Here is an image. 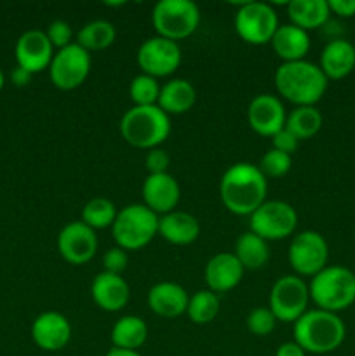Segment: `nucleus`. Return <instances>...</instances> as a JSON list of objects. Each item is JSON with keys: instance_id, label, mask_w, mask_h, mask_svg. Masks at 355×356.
Masks as SVG:
<instances>
[{"instance_id": "1", "label": "nucleus", "mask_w": 355, "mask_h": 356, "mask_svg": "<svg viewBox=\"0 0 355 356\" xmlns=\"http://www.w3.org/2000/svg\"><path fill=\"white\" fill-rule=\"evenodd\" d=\"M267 177L258 165L239 162L230 165L219 181L223 205L235 216H251L267 202Z\"/></svg>"}, {"instance_id": "2", "label": "nucleus", "mask_w": 355, "mask_h": 356, "mask_svg": "<svg viewBox=\"0 0 355 356\" xmlns=\"http://www.w3.org/2000/svg\"><path fill=\"white\" fill-rule=\"evenodd\" d=\"M275 87L289 103L296 106H313L326 94L327 79L320 66L301 59L278 66L275 72Z\"/></svg>"}, {"instance_id": "3", "label": "nucleus", "mask_w": 355, "mask_h": 356, "mask_svg": "<svg viewBox=\"0 0 355 356\" xmlns=\"http://www.w3.org/2000/svg\"><path fill=\"white\" fill-rule=\"evenodd\" d=\"M347 329L336 313L310 309L294 322V343L305 353L326 355L343 344Z\"/></svg>"}, {"instance_id": "4", "label": "nucleus", "mask_w": 355, "mask_h": 356, "mask_svg": "<svg viewBox=\"0 0 355 356\" xmlns=\"http://www.w3.org/2000/svg\"><path fill=\"white\" fill-rule=\"evenodd\" d=\"M171 132L169 115L159 106H132L120 120V134L131 146L139 149L159 148Z\"/></svg>"}, {"instance_id": "5", "label": "nucleus", "mask_w": 355, "mask_h": 356, "mask_svg": "<svg viewBox=\"0 0 355 356\" xmlns=\"http://www.w3.org/2000/svg\"><path fill=\"white\" fill-rule=\"evenodd\" d=\"M308 292L317 308L338 315L355 302V273L343 266H326L312 277Z\"/></svg>"}, {"instance_id": "6", "label": "nucleus", "mask_w": 355, "mask_h": 356, "mask_svg": "<svg viewBox=\"0 0 355 356\" xmlns=\"http://www.w3.org/2000/svg\"><path fill=\"white\" fill-rule=\"evenodd\" d=\"M159 233V216L145 204H131L122 209L111 226L117 247L127 250H139L148 245Z\"/></svg>"}, {"instance_id": "7", "label": "nucleus", "mask_w": 355, "mask_h": 356, "mask_svg": "<svg viewBox=\"0 0 355 356\" xmlns=\"http://www.w3.org/2000/svg\"><path fill=\"white\" fill-rule=\"evenodd\" d=\"M157 35L167 40H183L195 33L200 23V10L191 0H160L152 13Z\"/></svg>"}, {"instance_id": "8", "label": "nucleus", "mask_w": 355, "mask_h": 356, "mask_svg": "<svg viewBox=\"0 0 355 356\" xmlns=\"http://www.w3.org/2000/svg\"><path fill=\"white\" fill-rule=\"evenodd\" d=\"M310 292L303 278L296 275H285L274 284L268 299V308L274 313L277 322L294 323L308 309Z\"/></svg>"}, {"instance_id": "9", "label": "nucleus", "mask_w": 355, "mask_h": 356, "mask_svg": "<svg viewBox=\"0 0 355 356\" xmlns=\"http://www.w3.org/2000/svg\"><path fill=\"white\" fill-rule=\"evenodd\" d=\"M277 28V13L270 3L244 2L235 14V30L247 44H268L274 38Z\"/></svg>"}, {"instance_id": "10", "label": "nucleus", "mask_w": 355, "mask_h": 356, "mask_svg": "<svg viewBox=\"0 0 355 356\" xmlns=\"http://www.w3.org/2000/svg\"><path fill=\"white\" fill-rule=\"evenodd\" d=\"M251 218V232L263 240H284L296 229L298 214L287 202L270 200L256 209Z\"/></svg>"}, {"instance_id": "11", "label": "nucleus", "mask_w": 355, "mask_h": 356, "mask_svg": "<svg viewBox=\"0 0 355 356\" xmlns=\"http://www.w3.org/2000/svg\"><path fill=\"white\" fill-rule=\"evenodd\" d=\"M289 264L299 277H315L327 266L329 247L320 233L301 232L289 245Z\"/></svg>"}, {"instance_id": "12", "label": "nucleus", "mask_w": 355, "mask_h": 356, "mask_svg": "<svg viewBox=\"0 0 355 356\" xmlns=\"http://www.w3.org/2000/svg\"><path fill=\"white\" fill-rule=\"evenodd\" d=\"M90 72V56L77 42L59 49L49 66L52 83L61 90H73L86 82Z\"/></svg>"}, {"instance_id": "13", "label": "nucleus", "mask_w": 355, "mask_h": 356, "mask_svg": "<svg viewBox=\"0 0 355 356\" xmlns=\"http://www.w3.org/2000/svg\"><path fill=\"white\" fill-rule=\"evenodd\" d=\"M138 65L145 75L159 76L173 75L181 65V49L178 42L162 37H152L143 42L138 49Z\"/></svg>"}, {"instance_id": "14", "label": "nucleus", "mask_w": 355, "mask_h": 356, "mask_svg": "<svg viewBox=\"0 0 355 356\" xmlns=\"http://www.w3.org/2000/svg\"><path fill=\"white\" fill-rule=\"evenodd\" d=\"M58 250L66 263L75 266L89 263L97 250L96 232L82 221L70 222L59 232Z\"/></svg>"}, {"instance_id": "15", "label": "nucleus", "mask_w": 355, "mask_h": 356, "mask_svg": "<svg viewBox=\"0 0 355 356\" xmlns=\"http://www.w3.org/2000/svg\"><path fill=\"white\" fill-rule=\"evenodd\" d=\"M52 49L54 47H52V44L49 42L45 31H24V33L17 38L16 49H14L17 66L26 70V72H30L31 75L44 72V70H47L49 66H51L52 58H54Z\"/></svg>"}, {"instance_id": "16", "label": "nucleus", "mask_w": 355, "mask_h": 356, "mask_svg": "<svg viewBox=\"0 0 355 356\" xmlns=\"http://www.w3.org/2000/svg\"><path fill=\"white\" fill-rule=\"evenodd\" d=\"M285 118L287 115H285L284 104L271 94H260L251 101L247 108V122L251 129L256 134L267 136V138H271L285 127Z\"/></svg>"}, {"instance_id": "17", "label": "nucleus", "mask_w": 355, "mask_h": 356, "mask_svg": "<svg viewBox=\"0 0 355 356\" xmlns=\"http://www.w3.org/2000/svg\"><path fill=\"white\" fill-rule=\"evenodd\" d=\"M72 325L68 318L58 312H45L31 323V339L40 350L59 351L70 343Z\"/></svg>"}, {"instance_id": "18", "label": "nucleus", "mask_w": 355, "mask_h": 356, "mask_svg": "<svg viewBox=\"0 0 355 356\" xmlns=\"http://www.w3.org/2000/svg\"><path fill=\"white\" fill-rule=\"evenodd\" d=\"M180 197V184L169 172L148 174L143 183V200H145L146 207L155 212L157 216L176 211Z\"/></svg>"}, {"instance_id": "19", "label": "nucleus", "mask_w": 355, "mask_h": 356, "mask_svg": "<svg viewBox=\"0 0 355 356\" xmlns=\"http://www.w3.org/2000/svg\"><path fill=\"white\" fill-rule=\"evenodd\" d=\"M244 273H246V270L239 263L235 254L219 252L205 264L204 277L209 291L218 294V292H228L235 289L242 280Z\"/></svg>"}, {"instance_id": "20", "label": "nucleus", "mask_w": 355, "mask_h": 356, "mask_svg": "<svg viewBox=\"0 0 355 356\" xmlns=\"http://www.w3.org/2000/svg\"><path fill=\"white\" fill-rule=\"evenodd\" d=\"M90 296L103 312L115 313L125 308L131 291H129L127 282L122 278V275H111L106 273V271H101L93 280Z\"/></svg>"}, {"instance_id": "21", "label": "nucleus", "mask_w": 355, "mask_h": 356, "mask_svg": "<svg viewBox=\"0 0 355 356\" xmlns=\"http://www.w3.org/2000/svg\"><path fill=\"white\" fill-rule=\"evenodd\" d=\"M190 296L181 285L174 282H160L148 292V306L155 315L162 318H176L187 313Z\"/></svg>"}, {"instance_id": "22", "label": "nucleus", "mask_w": 355, "mask_h": 356, "mask_svg": "<svg viewBox=\"0 0 355 356\" xmlns=\"http://www.w3.org/2000/svg\"><path fill=\"white\" fill-rule=\"evenodd\" d=\"M355 68V47L348 40L329 42L320 54V70L327 80H341Z\"/></svg>"}, {"instance_id": "23", "label": "nucleus", "mask_w": 355, "mask_h": 356, "mask_svg": "<svg viewBox=\"0 0 355 356\" xmlns=\"http://www.w3.org/2000/svg\"><path fill=\"white\" fill-rule=\"evenodd\" d=\"M159 233L173 245H190L200 235V225L188 212L173 211L159 218Z\"/></svg>"}, {"instance_id": "24", "label": "nucleus", "mask_w": 355, "mask_h": 356, "mask_svg": "<svg viewBox=\"0 0 355 356\" xmlns=\"http://www.w3.org/2000/svg\"><path fill=\"white\" fill-rule=\"evenodd\" d=\"M270 44L274 47L275 54L284 63L301 61V59H305L306 52L310 51L308 31L301 30L294 24L278 26Z\"/></svg>"}, {"instance_id": "25", "label": "nucleus", "mask_w": 355, "mask_h": 356, "mask_svg": "<svg viewBox=\"0 0 355 356\" xmlns=\"http://www.w3.org/2000/svg\"><path fill=\"white\" fill-rule=\"evenodd\" d=\"M195 99H197V92L194 86L184 79H174L160 87L157 106L167 115H183L191 110Z\"/></svg>"}, {"instance_id": "26", "label": "nucleus", "mask_w": 355, "mask_h": 356, "mask_svg": "<svg viewBox=\"0 0 355 356\" xmlns=\"http://www.w3.org/2000/svg\"><path fill=\"white\" fill-rule=\"evenodd\" d=\"M287 14L291 24L301 30H315L329 19V6L327 0H291L287 3Z\"/></svg>"}, {"instance_id": "27", "label": "nucleus", "mask_w": 355, "mask_h": 356, "mask_svg": "<svg viewBox=\"0 0 355 356\" xmlns=\"http://www.w3.org/2000/svg\"><path fill=\"white\" fill-rule=\"evenodd\" d=\"M146 337H148V327L145 320L134 315L122 316L111 329L113 348H120V350L138 351V348L146 343Z\"/></svg>"}, {"instance_id": "28", "label": "nucleus", "mask_w": 355, "mask_h": 356, "mask_svg": "<svg viewBox=\"0 0 355 356\" xmlns=\"http://www.w3.org/2000/svg\"><path fill=\"white\" fill-rule=\"evenodd\" d=\"M233 254L244 266V270H260L268 263V257H270L267 240L254 235L253 232L242 233L239 236Z\"/></svg>"}, {"instance_id": "29", "label": "nucleus", "mask_w": 355, "mask_h": 356, "mask_svg": "<svg viewBox=\"0 0 355 356\" xmlns=\"http://www.w3.org/2000/svg\"><path fill=\"white\" fill-rule=\"evenodd\" d=\"M115 37H117L115 26L110 21L96 19L80 28V31L77 33V44L86 49L87 52L103 51L113 44Z\"/></svg>"}, {"instance_id": "30", "label": "nucleus", "mask_w": 355, "mask_h": 356, "mask_svg": "<svg viewBox=\"0 0 355 356\" xmlns=\"http://www.w3.org/2000/svg\"><path fill=\"white\" fill-rule=\"evenodd\" d=\"M322 127V115L315 106H296L285 118V129L301 139H310Z\"/></svg>"}, {"instance_id": "31", "label": "nucleus", "mask_w": 355, "mask_h": 356, "mask_svg": "<svg viewBox=\"0 0 355 356\" xmlns=\"http://www.w3.org/2000/svg\"><path fill=\"white\" fill-rule=\"evenodd\" d=\"M117 209H115L113 202L108 200V198L96 197L90 198L82 209V222L87 225L89 228L96 229H104L111 228L117 218Z\"/></svg>"}, {"instance_id": "32", "label": "nucleus", "mask_w": 355, "mask_h": 356, "mask_svg": "<svg viewBox=\"0 0 355 356\" xmlns=\"http://www.w3.org/2000/svg\"><path fill=\"white\" fill-rule=\"evenodd\" d=\"M219 313L218 294L211 291H198L188 301L187 315L197 325L211 323Z\"/></svg>"}, {"instance_id": "33", "label": "nucleus", "mask_w": 355, "mask_h": 356, "mask_svg": "<svg viewBox=\"0 0 355 356\" xmlns=\"http://www.w3.org/2000/svg\"><path fill=\"white\" fill-rule=\"evenodd\" d=\"M129 96L134 106H155L160 96V86L157 79L141 73L132 79L129 86Z\"/></svg>"}, {"instance_id": "34", "label": "nucleus", "mask_w": 355, "mask_h": 356, "mask_svg": "<svg viewBox=\"0 0 355 356\" xmlns=\"http://www.w3.org/2000/svg\"><path fill=\"white\" fill-rule=\"evenodd\" d=\"M291 165V155H285V153L277 152V149L271 148L265 153L258 169L261 170V174H263L265 177H282L289 172Z\"/></svg>"}, {"instance_id": "35", "label": "nucleus", "mask_w": 355, "mask_h": 356, "mask_svg": "<svg viewBox=\"0 0 355 356\" xmlns=\"http://www.w3.org/2000/svg\"><path fill=\"white\" fill-rule=\"evenodd\" d=\"M247 329L254 334V336H268L271 334V330L275 329V323L277 318L274 316V313L270 312V308H256L247 315Z\"/></svg>"}, {"instance_id": "36", "label": "nucleus", "mask_w": 355, "mask_h": 356, "mask_svg": "<svg viewBox=\"0 0 355 356\" xmlns=\"http://www.w3.org/2000/svg\"><path fill=\"white\" fill-rule=\"evenodd\" d=\"M45 35H47V38H49V42L52 44V47L63 49V47H66V45L73 44L72 42V38H73L72 26H70L66 21H61V19L52 21V23L47 26V30H45Z\"/></svg>"}, {"instance_id": "37", "label": "nucleus", "mask_w": 355, "mask_h": 356, "mask_svg": "<svg viewBox=\"0 0 355 356\" xmlns=\"http://www.w3.org/2000/svg\"><path fill=\"white\" fill-rule=\"evenodd\" d=\"M129 257L127 252L120 247H111L103 256V271L111 275H122L127 268Z\"/></svg>"}, {"instance_id": "38", "label": "nucleus", "mask_w": 355, "mask_h": 356, "mask_svg": "<svg viewBox=\"0 0 355 356\" xmlns=\"http://www.w3.org/2000/svg\"><path fill=\"white\" fill-rule=\"evenodd\" d=\"M169 155L160 148L150 149L145 156V167L148 174H166L169 169Z\"/></svg>"}, {"instance_id": "39", "label": "nucleus", "mask_w": 355, "mask_h": 356, "mask_svg": "<svg viewBox=\"0 0 355 356\" xmlns=\"http://www.w3.org/2000/svg\"><path fill=\"white\" fill-rule=\"evenodd\" d=\"M298 145L299 139L296 138L292 132H289L285 127L282 129V131H278L275 136H271V148L277 149V152L285 153V155L294 153L296 149H298Z\"/></svg>"}, {"instance_id": "40", "label": "nucleus", "mask_w": 355, "mask_h": 356, "mask_svg": "<svg viewBox=\"0 0 355 356\" xmlns=\"http://www.w3.org/2000/svg\"><path fill=\"white\" fill-rule=\"evenodd\" d=\"M331 13L340 17L355 16V0H329L327 2Z\"/></svg>"}, {"instance_id": "41", "label": "nucleus", "mask_w": 355, "mask_h": 356, "mask_svg": "<svg viewBox=\"0 0 355 356\" xmlns=\"http://www.w3.org/2000/svg\"><path fill=\"white\" fill-rule=\"evenodd\" d=\"M275 356H306L305 351H303V348L299 346L298 343H284L281 344V346L277 348V351H275Z\"/></svg>"}, {"instance_id": "42", "label": "nucleus", "mask_w": 355, "mask_h": 356, "mask_svg": "<svg viewBox=\"0 0 355 356\" xmlns=\"http://www.w3.org/2000/svg\"><path fill=\"white\" fill-rule=\"evenodd\" d=\"M31 73L26 72V70L19 68V66H16V68L13 70V73H10V80H13V83L16 87H24L28 86V83L31 82Z\"/></svg>"}, {"instance_id": "43", "label": "nucleus", "mask_w": 355, "mask_h": 356, "mask_svg": "<svg viewBox=\"0 0 355 356\" xmlns=\"http://www.w3.org/2000/svg\"><path fill=\"white\" fill-rule=\"evenodd\" d=\"M104 356H141L138 351H131V350H120V348H111Z\"/></svg>"}, {"instance_id": "44", "label": "nucleus", "mask_w": 355, "mask_h": 356, "mask_svg": "<svg viewBox=\"0 0 355 356\" xmlns=\"http://www.w3.org/2000/svg\"><path fill=\"white\" fill-rule=\"evenodd\" d=\"M104 6H108V7H120V6H124V2H104Z\"/></svg>"}, {"instance_id": "45", "label": "nucleus", "mask_w": 355, "mask_h": 356, "mask_svg": "<svg viewBox=\"0 0 355 356\" xmlns=\"http://www.w3.org/2000/svg\"><path fill=\"white\" fill-rule=\"evenodd\" d=\"M3 82H6V79H3V73H2V70H0V90H2Z\"/></svg>"}, {"instance_id": "46", "label": "nucleus", "mask_w": 355, "mask_h": 356, "mask_svg": "<svg viewBox=\"0 0 355 356\" xmlns=\"http://www.w3.org/2000/svg\"><path fill=\"white\" fill-rule=\"evenodd\" d=\"M354 238H355V233H354Z\"/></svg>"}]
</instances>
